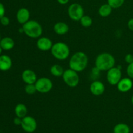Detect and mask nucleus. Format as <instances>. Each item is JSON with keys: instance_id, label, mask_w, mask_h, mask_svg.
<instances>
[{"instance_id": "c85d7f7f", "label": "nucleus", "mask_w": 133, "mask_h": 133, "mask_svg": "<svg viewBox=\"0 0 133 133\" xmlns=\"http://www.w3.org/2000/svg\"><path fill=\"white\" fill-rule=\"evenodd\" d=\"M5 9L4 5L1 3H0V19L5 16Z\"/></svg>"}, {"instance_id": "423d86ee", "label": "nucleus", "mask_w": 133, "mask_h": 133, "mask_svg": "<svg viewBox=\"0 0 133 133\" xmlns=\"http://www.w3.org/2000/svg\"><path fill=\"white\" fill-rule=\"evenodd\" d=\"M84 9L79 3H74L69 6L68 9V14L70 19L75 22L80 21L84 14Z\"/></svg>"}, {"instance_id": "f8f14e48", "label": "nucleus", "mask_w": 133, "mask_h": 133, "mask_svg": "<svg viewBox=\"0 0 133 133\" xmlns=\"http://www.w3.org/2000/svg\"><path fill=\"white\" fill-rule=\"evenodd\" d=\"M53 44L51 39L47 37H40L36 42L37 48L42 51H48L51 49Z\"/></svg>"}, {"instance_id": "72a5a7b5", "label": "nucleus", "mask_w": 133, "mask_h": 133, "mask_svg": "<svg viewBox=\"0 0 133 133\" xmlns=\"http://www.w3.org/2000/svg\"><path fill=\"white\" fill-rule=\"evenodd\" d=\"M131 103H132V104L133 105V95H132V97H131Z\"/></svg>"}, {"instance_id": "cd10ccee", "label": "nucleus", "mask_w": 133, "mask_h": 133, "mask_svg": "<svg viewBox=\"0 0 133 133\" xmlns=\"http://www.w3.org/2000/svg\"><path fill=\"white\" fill-rule=\"evenodd\" d=\"M100 72H101V71H100V70H99L97 68H96V66H95V67L92 70V74L94 76H96V77L99 76Z\"/></svg>"}, {"instance_id": "39448f33", "label": "nucleus", "mask_w": 133, "mask_h": 133, "mask_svg": "<svg viewBox=\"0 0 133 133\" xmlns=\"http://www.w3.org/2000/svg\"><path fill=\"white\" fill-rule=\"evenodd\" d=\"M62 77L65 84L68 87L74 88L79 84L80 79L78 75V72L71 69L69 68L64 70V72Z\"/></svg>"}, {"instance_id": "2eb2a0df", "label": "nucleus", "mask_w": 133, "mask_h": 133, "mask_svg": "<svg viewBox=\"0 0 133 133\" xmlns=\"http://www.w3.org/2000/svg\"><path fill=\"white\" fill-rule=\"evenodd\" d=\"M12 65V62L10 57L6 55H0V70L6 71L10 70Z\"/></svg>"}, {"instance_id": "2f4dec72", "label": "nucleus", "mask_w": 133, "mask_h": 133, "mask_svg": "<svg viewBox=\"0 0 133 133\" xmlns=\"http://www.w3.org/2000/svg\"><path fill=\"white\" fill-rule=\"evenodd\" d=\"M69 1H70V0H57L58 3L62 5H66V4L69 2Z\"/></svg>"}, {"instance_id": "20e7f679", "label": "nucleus", "mask_w": 133, "mask_h": 133, "mask_svg": "<svg viewBox=\"0 0 133 133\" xmlns=\"http://www.w3.org/2000/svg\"><path fill=\"white\" fill-rule=\"evenodd\" d=\"M52 55L59 61L66 60L70 56V50L68 45L64 42H57L54 44L51 49Z\"/></svg>"}, {"instance_id": "9b49d317", "label": "nucleus", "mask_w": 133, "mask_h": 133, "mask_svg": "<svg viewBox=\"0 0 133 133\" xmlns=\"http://www.w3.org/2000/svg\"><path fill=\"white\" fill-rule=\"evenodd\" d=\"M90 90L93 95L96 96H101L105 92V84L99 81H94L92 82L90 87Z\"/></svg>"}, {"instance_id": "f03ea898", "label": "nucleus", "mask_w": 133, "mask_h": 133, "mask_svg": "<svg viewBox=\"0 0 133 133\" xmlns=\"http://www.w3.org/2000/svg\"><path fill=\"white\" fill-rule=\"evenodd\" d=\"M114 56L109 53H103L97 55L95 61V66L101 71H107L115 65Z\"/></svg>"}, {"instance_id": "7ed1b4c3", "label": "nucleus", "mask_w": 133, "mask_h": 133, "mask_svg": "<svg viewBox=\"0 0 133 133\" xmlns=\"http://www.w3.org/2000/svg\"><path fill=\"white\" fill-rule=\"evenodd\" d=\"M23 32L28 37L31 38H38L41 36L43 30L41 25L38 22L30 19L23 25H22Z\"/></svg>"}, {"instance_id": "6e6552de", "label": "nucleus", "mask_w": 133, "mask_h": 133, "mask_svg": "<svg viewBox=\"0 0 133 133\" xmlns=\"http://www.w3.org/2000/svg\"><path fill=\"white\" fill-rule=\"evenodd\" d=\"M121 66L118 67H113L107 73V80L111 85H117L119 81L122 79V71Z\"/></svg>"}, {"instance_id": "f704fd0d", "label": "nucleus", "mask_w": 133, "mask_h": 133, "mask_svg": "<svg viewBox=\"0 0 133 133\" xmlns=\"http://www.w3.org/2000/svg\"><path fill=\"white\" fill-rule=\"evenodd\" d=\"M0 40H1V36H0Z\"/></svg>"}, {"instance_id": "4468645a", "label": "nucleus", "mask_w": 133, "mask_h": 133, "mask_svg": "<svg viewBox=\"0 0 133 133\" xmlns=\"http://www.w3.org/2000/svg\"><path fill=\"white\" fill-rule=\"evenodd\" d=\"M16 19L18 23L23 25L30 20V12L26 8H21L18 10L16 14Z\"/></svg>"}, {"instance_id": "dca6fc26", "label": "nucleus", "mask_w": 133, "mask_h": 133, "mask_svg": "<svg viewBox=\"0 0 133 133\" xmlns=\"http://www.w3.org/2000/svg\"><path fill=\"white\" fill-rule=\"evenodd\" d=\"M53 31L58 35H66L69 31V26L65 22H57L53 26Z\"/></svg>"}, {"instance_id": "5701e85b", "label": "nucleus", "mask_w": 133, "mask_h": 133, "mask_svg": "<svg viewBox=\"0 0 133 133\" xmlns=\"http://www.w3.org/2000/svg\"><path fill=\"white\" fill-rule=\"evenodd\" d=\"M125 0H107V3L112 9H118L124 4Z\"/></svg>"}, {"instance_id": "0eeeda50", "label": "nucleus", "mask_w": 133, "mask_h": 133, "mask_svg": "<svg viewBox=\"0 0 133 133\" xmlns=\"http://www.w3.org/2000/svg\"><path fill=\"white\" fill-rule=\"evenodd\" d=\"M36 90L41 94H47L53 88V82L50 79L47 77H41L37 79L35 83Z\"/></svg>"}, {"instance_id": "412c9836", "label": "nucleus", "mask_w": 133, "mask_h": 133, "mask_svg": "<svg viewBox=\"0 0 133 133\" xmlns=\"http://www.w3.org/2000/svg\"><path fill=\"white\" fill-rule=\"evenodd\" d=\"M50 72L51 75L53 76L57 77H62L63 75L64 70L63 68L59 64H54L50 68Z\"/></svg>"}, {"instance_id": "ddd939ff", "label": "nucleus", "mask_w": 133, "mask_h": 133, "mask_svg": "<svg viewBox=\"0 0 133 133\" xmlns=\"http://www.w3.org/2000/svg\"><path fill=\"white\" fill-rule=\"evenodd\" d=\"M22 78L23 81L26 84H35L38 79L36 74H35V71L31 70H29V69L25 70L22 72Z\"/></svg>"}, {"instance_id": "9d476101", "label": "nucleus", "mask_w": 133, "mask_h": 133, "mask_svg": "<svg viewBox=\"0 0 133 133\" xmlns=\"http://www.w3.org/2000/svg\"><path fill=\"white\" fill-rule=\"evenodd\" d=\"M133 83L132 79L129 77H126L122 79L117 84L118 90L122 93H126L132 89Z\"/></svg>"}, {"instance_id": "c756f323", "label": "nucleus", "mask_w": 133, "mask_h": 133, "mask_svg": "<svg viewBox=\"0 0 133 133\" xmlns=\"http://www.w3.org/2000/svg\"><path fill=\"white\" fill-rule=\"evenodd\" d=\"M22 118H19V117H16L13 120L14 122V124L16 125H21V123H22Z\"/></svg>"}, {"instance_id": "a211bd4d", "label": "nucleus", "mask_w": 133, "mask_h": 133, "mask_svg": "<svg viewBox=\"0 0 133 133\" xmlns=\"http://www.w3.org/2000/svg\"><path fill=\"white\" fill-rule=\"evenodd\" d=\"M27 112L28 110H27V107L23 103L18 104L14 109V112H15L16 116L22 119L27 116Z\"/></svg>"}, {"instance_id": "4be33fe9", "label": "nucleus", "mask_w": 133, "mask_h": 133, "mask_svg": "<svg viewBox=\"0 0 133 133\" xmlns=\"http://www.w3.org/2000/svg\"><path fill=\"white\" fill-rule=\"evenodd\" d=\"M80 23L83 27H89L93 23V19L90 16L87 15H84L80 19Z\"/></svg>"}, {"instance_id": "f257e3e1", "label": "nucleus", "mask_w": 133, "mask_h": 133, "mask_svg": "<svg viewBox=\"0 0 133 133\" xmlns=\"http://www.w3.org/2000/svg\"><path fill=\"white\" fill-rule=\"evenodd\" d=\"M88 58L86 53L78 51L74 53L69 61L70 68L77 72H81L86 69L88 66Z\"/></svg>"}, {"instance_id": "7c9ffc66", "label": "nucleus", "mask_w": 133, "mask_h": 133, "mask_svg": "<svg viewBox=\"0 0 133 133\" xmlns=\"http://www.w3.org/2000/svg\"><path fill=\"white\" fill-rule=\"evenodd\" d=\"M127 27L130 31H133V18H131L127 22Z\"/></svg>"}, {"instance_id": "393cba45", "label": "nucleus", "mask_w": 133, "mask_h": 133, "mask_svg": "<svg viewBox=\"0 0 133 133\" xmlns=\"http://www.w3.org/2000/svg\"><path fill=\"white\" fill-rule=\"evenodd\" d=\"M127 74L131 79H133V62L128 64L127 67Z\"/></svg>"}, {"instance_id": "b1692460", "label": "nucleus", "mask_w": 133, "mask_h": 133, "mask_svg": "<svg viewBox=\"0 0 133 133\" xmlns=\"http://www.w3.org/2000/svg\"><path fill=\"white\" fill-rule=\"evenodd\" d=\"M25 91L26 94L29 95H32L37 92L35 84H27L25 87Z\"/></svg>"}, {"instance_id": "c9c22d12", "label": "nucleus", "mask_w": 133, "mask_h": 133, "mask_svg": "<svg viewBox=\"0 0 133 133\" xmlns=\"http://www.w3.org/2000/svg\"><path fill=\"white\" fill-rule=\"evenodd\" d=\"M112 133H114V132H112Z\"/></svg>"}, {"instance_id": "6ab92c4d", "label": "nucleus", "mask_w": 133, "mask_h": 133, "mask_svg": "<svg viewBox=\"0 0 133 133\" xmlns=\"http://www.w3.org/2000/svg\"><path fill=\"white\" fill-rule=\"evenodd\" d=\"M112 8L110 6L108 3L103 4L101 5L99 7L98 10L99 14L101 16V17L103 18H106L110 16L112 12Z\"/></svg>"}, {"instance_id": "f3484780", "label": "nucleus", "mask_w": 133, "mask_h": 133, "mask_svg": "<svg viewBox=\"0 0 133 133\" xmlns=\"http://www.w3.org/2000/svg\"><path fill=\"white\" fill-rule=\"evenodd\" d=\"M0 45L3 50L9 51L14 46V41L10 37H5L0 40Z\"/></svg>"}, {"instance_id": "a878e982", "label": "nucleus", "mask_w": 133, "mask_h": 133, "mask_svg": "<svg viewBox=\"0 0 133 133\" xmlns=\"http://www.w3.org/2000/svg\"><path fill=\"white\" fill-rule=\"evenodd\" d=\"M0 23H1V25H3V26H7L9 25V23H10V19L8 17L4 16L3 17L0 19Z\"/></svg>"}, {"instance_id": "1a4fd4ad", "label": "nucleus", "mask_w": 133, "mask_h": 133, "mask_svg": "<svg viewBox=\"0 0 133 133\" xmlns=\"http://www.w3.org/2000/svg\"><path fill=\"white\" fill-rule=\"evenodd\" d=\"M21 127L25 132L32 133L36 131L37 128V123L33 117L26 116L22 119Z\"/></svg>"}, {"instance_id": "aec40b11", "label": "nucleus", "mask_w": 133, "mask_h": 133, "mask_svg": "<svg viewBox=\"0 0 133 133\" xmlns=\"http://www.w3.org/2000/svg\"><path fill=\"white\" fill-rule=\"evenodd\" d=\"M130 127L125 123H120L116 125L113 129L114 133H130Z\"/></svg>"}, {"instance_id": "473e14b6", "label": "nucleus", "mask_w": 133, "mask_h": 133, "mask_svg": "<svg viewBox=\"0 0 133 133\" xmlns=\"http://www.w3.org/2000/svg\"><path fill=\"white\" fill-rule=\"evenodd\" d=\"M3 50V49H2V48L1 47V45H0V55L1 54V53H2V51Z\"/></svg>"}, {"instance_id": "bb28decb", "label": "nucleus", "mask_w": 133, "mask_h": 133, "mask_svg": "<svg viewBox=\"0 0 133 133\" xmlns=\"http://www.w3.org/2000/svg\"><path fill=\"white\" fill-rule=\"evenodd\" d=\"M125 61L127 62L128 64H131L133 62V55L131 54V53H128L125 55Z\"/></svg>"}]
</instances>
